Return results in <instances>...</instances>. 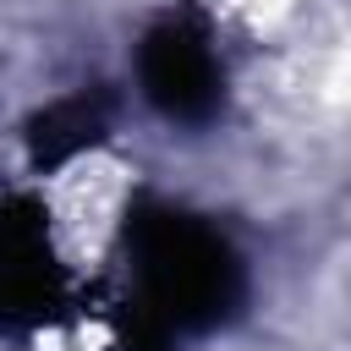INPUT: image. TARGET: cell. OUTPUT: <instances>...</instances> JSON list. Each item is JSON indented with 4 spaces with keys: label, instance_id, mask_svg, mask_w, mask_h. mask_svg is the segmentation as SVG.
I'll return each instance as SVG.
<instances>
[{
    "label": "cell",
    "instance_id": "obj_1",
    "mask_svg": "<svg viewBox=\"0 0 351 351\" xmlns=\"http://www.w3.org/2000/svg\"><path fill=\"white\" fill-rule=\"evenodd\" d=\"M126 252L137 274V302L154 307L176 335L219 329L247 291L236 247L197 214L143 197L126 214Z\"/></svg>",
    "mask_w": 351,
    "mask_h": 351
},
{
    "label": "cell",
    "instance_id": "obj_2",
    "mask_svg": "<svg viewBox=\"0 0 351 351\" xmlns=\"http://www.w3.org/2000/svg\"><path fill=\"white\" fill-rule=\"evenodd\" d=\"M137 82L148 93V104L165 115V121H181V126H197L219 110L225 99V71H219V55L203 33V22L192 16H165L143 33L137 44Z\"/></svg>",
    "mask_w": 351,
    "mask_h": 351
},
{
    "label": "cell",
    "instance_id": "obj_5",
    "mask_svg": "<svg viewBox=\"0 0 351 351\" xmlns=\"http://www.w3.org/2000/svg\"><path fill=\"white\" fill-rule=\"evenodd\" d=\"M115 351H176V329L154 307L121 302V313H115Z\"/></svg>",
    "mask_w": 351,
    "mask_h": 351
},
{
    "label": "cell",
    "instance_id": "obj_4",
    "mask_svg": "<svg viewBox=\"0 0 351 351\" xmlns=\"http://www.w3.org/2000/svg\"><path fill=\"white\" fill-rule=\"evenodd\" d=\"M110 132V99L104 93H66L55 104H44L33 121H27V159L38 170H55L66 159H77L82 148L104 143Z\"/></svg>",
    "mask_w": 351,
    "mask_h": 351
},
{
    "label": "cell",
    "instance_id": "obj_3",
    "mask_svg": "<svg viewBox=\"0 0 351 351\" xmlns=\"http://www.w3.org/2000/svg\"><path fill=\"white\" fill-rule=\"evenodd\" d=\"M44 203L16 192L5 197V219H0V307L11 324H49L66 307V269L49 247V225H44Z\"/></svg>",
    "mask_w": 351,
    "mask_h": 351
}]
</instances>
